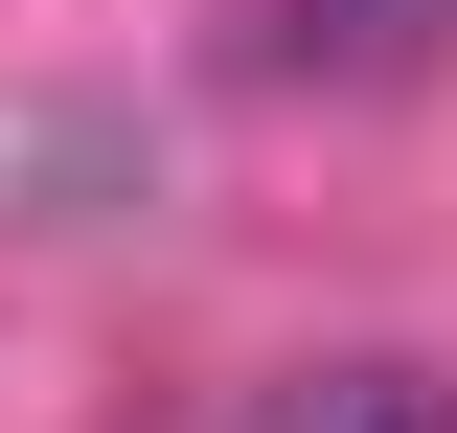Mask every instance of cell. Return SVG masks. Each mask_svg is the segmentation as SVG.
<instances>
[{
    "label": "cell",
    "instance_id": "1",
    "mask_svg": "<svg viewBox=\"0 0 457 433\" xmlns=\"http://www.w3.org/2000/svg\"><path fill=\"white\" fill-rule=\"evenodd\" d=\"M457 0H228V92H435Z\"/></svg>",
    "mask_w": 457,
    "mask_h": 433
},
{
    "label": "cell",
    "instance_id": "2",
    "mask_svg": "<svg viewBox=\"0 0 457 433\" xmlns=\"http://www.w3.org/2000/svg\"><path fill=\"white\" fill-rule=\"evenodd\" d=\"M228 433H457V365H411V342H320V365H275Z\"/></svg>",
    "mask_w": 457,
    "mask_h": 433
}]
</instances>
